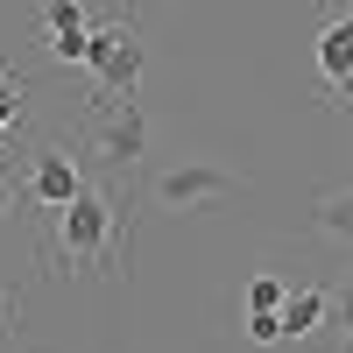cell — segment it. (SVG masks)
Wrapping results in <instances>:
<instances>
[{
	"mask_svg": "<svg viewBox=\"0 0 353 353\" xmlns=\"http://www.w3.org/2000/svg\"><path fill=\"white\" fill-rule=\"evenodd\" d=\"M92 156L106 170H134L141 156H149V121H141V106L134 99H113L99 113V128H92Z\"/></svg>",
	"mask_w": 353,
	"mask_h": 353,
	"instance_id": "cell-3",
	"label": "cell"
},
{
	"mask_svg": "<svg viewBox=\"0 0 353 353\" xmlns=\"http://www.w3.org/2000/svg\"><path fill=\"white\" fill-rule=\"evenodd\" d=\"M283 297H290V290H283L276 276H254V283H248V311H283Z\"/></svg>",
	"mask_w": 353,
	"mask_h": 353,
	"instance_id": "cell-12",
	"label": "cell"
},
{
	"mask_svg": "<svg viewBox=\"0 0 353 353\" xmlns=\"http://www.w3.org/2000/svg\"><path fill=\"white\" fill-rule=\"evenodd\" d=\"M318 226H325L332 241H353V184H346V191H325V198H318Z\"/></svg>",
	"mask_w": 353,
	"mask_h": 353,
	"instance_id": "cell-9",
	"label": "cell"
},
{
	"mask_svg": "<svg viewBox=\"0 0 353 353\" xmlns=\"http://www.w3.org/2000/svg\"><path fill=\"white\" fill-rule=\"evenodd\" d=\"M0 332H8V297H0Z\"/></svg>",
	"mask_w": 353,
	"mask_h": 353,
	"instance_id": "cell-16",
	"label": "cell"
},
{
	"mask_svg": "<svg viewBox=\"0 0 353 353\" xmlns=\"http://www.w3.org/2000/svg\"><path fill=\"white\" fill-rule=\"evenodd\" d=\"M43 50L57 64H85V50H92V14H85L78 0H50L43 8Z\"/></svg>",
	"mask_w": 353,
	"mask_h": 353,
	"instance_id": "cell-5",
	"label": "cell"
},
{
	"mask_svg": "<svg viewBox=\"0 0 353 353\" xmlns=\"http://www.w3.org/2000/svg\"><path fill=\"white\" fill-rule=\"evenodd\" d=\"M325 311H332L325 290H290V297H283V332H290V339H304V332L325 325Z\"/></svg>",
	"mask_w": 353,
	"mask_h": 353,
	"instance_id": "cell-8",
	"label": "cell"
},
{
	"mask_svg": "<svg viewBox=\"0 0 353 353\" xmlns=\"http://www.w3.org/2000/svg\"><path fill=\"white\" fill-rule=\"evenodd\" d=\"M339 311H346V318H353V283H346V297H339Z\"/></svg>",
	"mask_w": 353,
	"mask_h": 353,
	"instance_id": "cell-15",
	"label": "cell"
},
{
	"mask_svg": "<svg viewBox=\"0 0 353 353\" xmlns=\"http://www.w3.org/2000/svg\"><path fill=\"white\" fill-rule=\"evenodd\" d=\"M318 71H325V85H353V14H332L325 28H318Z\"/></svg>",
	"mask_w": 353,
	"mask_h": 353,
	"instance_id": "cell-7",
	"label": "cell"
},
{
	"mask_svg": "<svg viewBox=\"0 0 353 353\" xmlns=\"http://www.w3.org/2000/svg\"><path fill=\"white\" fill-rule=\"evenodd\" d=\"M14 128H21V78L0 71V134H14Z\"/></svg>",
	"mask_w": 353,
	"mask_h": 353,
	"instance_id": "cell-10",
	"label": "cell"
},
{
	"mask_svg": "<svg viewBox=\"0 0 353 353\" xmlns=\"http://www.w3.org/2000/svg\"><path fill=\"white\" fill-rule=\"evenodd\" d=\"M346 92H353V85H346Z\"/></svg>",
	"mask_w": 353,
	"mask_h": 353,
	"instance_id": "cell-17",
	"label": "cell"
},
{
	"mask_svg": "<svg viewBox=\"0 0 353 353\" xmlns=\"http://www.w3.org/2000/svg\"><path fill=\"white\" fill-rule=\"evenodd\" d=\"M141 64H149V50H141L134 21H106V28H92L85 71L99 78V92H106V99H134V85H141Z\"/></svg>",
	"mask_w": 353,
	"mask_h": 353,
	"instance_id": "cell-2",
	"label": "cell"
},
{
	"mask_svg": "<svg viewBox=\"0 0 353 353\" xmlns=\"http://www.w3.org/2000/svg\"><path fill=\"white\" fill-rule=\"evenodd\" d=\"M78 191H85V170H78L71 149H43L36 163H28V198H36V205L57 212V205H71Z\"/></svg>",
	"mask_w": 353,
	"mask_h": 353,
	"instance_id": "cell-6",
	"label": "cell"
},
{
	"mask_svg": "<svg viewBox=\"0 0 353 353\" xmlns=\"http://www.w3.org/2000/svg\"><path fill=\"white\" fill-rule=\"evenodd\" d=\"M248 339L254 346H283L290 332H283V311H248Z\"/></svg>",
	"mask_w": 353,
	"mask_h": 353,
	"instance_id": "cell-11",
	"label": "cell"
},
{
	"mask_svg": "<svg viewBox=\"0 0 353 353\" xmlns=\"http://www.w3.org/2000/svg\"><path fill=\"white\" fill-rule=\"evenodd\" d=\"M113 226H121V205H113L106 191L85 184L71 205H57V269H85V261H99L113 248Z\"/></svg>",
	"mask_w": 353,
	"mask_h": 353,
	"instance_id": "cell-1",
	"label": "cell"
},
{
	"mask_svg": "<svg viewBox=\"0 0 353 353\" xmlns=\"http://www.w3.org/2000/svg\"><path fill=\"white\" fill-rule=\"evenodd\" d=\"M14 212V184H8V176H0V219H8Z\"/></svg>",
	"mask_w": 353,
	"mask_h": 353,
	"instance_id": "cell-13",
	"label": "cell"
},
{
	"mask_svg": "<svg viewBox=\"0 0 353 353\" xmlns=\"http://www.w3.org/2000/svg\"><path fill=\"white\" fill-rule=\"evenodd\" d=\"M233 191V176L219 170V163H176L163 184H156V198L170 205V212H191V205H212V198H226Z\"/></svg>",
	"mask_w": 353,
	"mask_h": 353,
	"instance_id": "cell-4",
	"label": "cell"
},
{
	"mask_svg": "<svg viewBox=\"0 0 353 353\" xmlns=\"http://www.w3.org/2000/svg\"><path fill=\"white\" fill-rule=\"evenodd\" d=\"M339 353H353V318H346V332H339Z\"/></svg>",
	"mask_w": 353,
	"mask_h": 353,
	"instance_id": "cell-14",
	"label": "cell"
}]
</instances>
